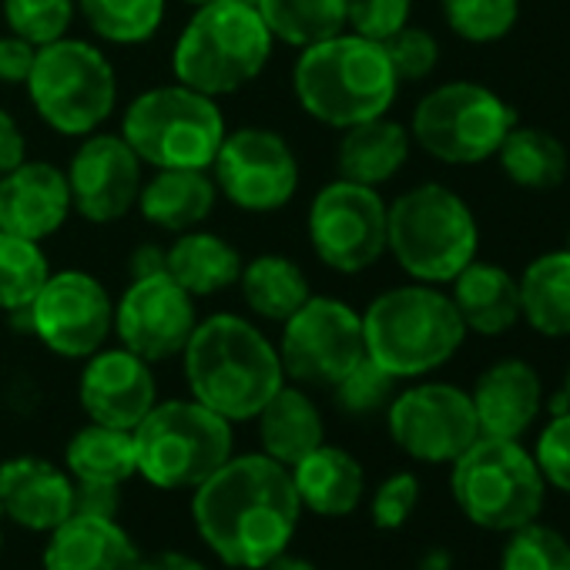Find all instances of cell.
<instances>
[{
  "mask_svg": "<svg viewBox=\"0 0 570 570\" xmlns=\"http://www.w3.org/2000/svg\"><path fill=\"white\" fill-rule=\"evenodd\" d=\"M191 493L198 537L235 570H262L296 540L303 503L293 473L265 453H232Z\"/></svg>",
  "mask_w": 570,
  "mask_h": 570,
  "instance_id": "cell-1",
  "label": "cell"
},
{
  "mask_svg": "<svg viewBox=\"0 0 570 570\" xmlns=\"http://www.w3.org/2000/svg\"><path fill=\"white\" fill-rule=\"evenodd\" d=\"M181 363L191 400L228 423L255 420L285 386L278 346L235 313H215L198 323L181 350Z\"/></svg>",
  "mask_w": 570,
  "mask_h": 570,
  "instance_id": "cell-2",
  "label": "cell"
},
{
  "mask_svg": "<svg viewBox=\"0 0 570 570\" xmlns=\"http://www.w3.org/2000/svg\"><path fill=\"white\" fill-rule=\"evenodd\" d=\"M293 88L309 118L346 131L360 121L383 118L396 101L400 81L383 45L343 31L303 48Z\"/></svg>",
  "mask_w": 570,
  "mask_h": 570,
  "instance_id": "cell-3",
  "label": "cell"
},
{
  "mask_svg": "<svg viewBox=\"0 0 570 570\" xmlns=\"http://www.w3.org/2000/svg\"><path fill=\"white\" fill-rule=\"evenodd\" d=\"M366 356L396 380H416L446 366L466 340L450 296L426 282L396 285L363 313Z\"/></svg>",
  "mask_w": 570,
  "mask_h": 570,
  "instance_id": "cell-4",
  "label": "cell"
},
{
  "mask_svg": "<svg viewBox=\"0 0 570 570\" xmlns=\"http://www.w3.org/2000/svg\"><path fill=\"white\" fill-rule=\"evenodd\" d=\"M272 35L255 8L208 0L175 41L171 71L178 85L208 98L235 95L262 75L272 58Z\"/></svg>",
  "mask_w": 570,
  "mask_h": 570,
  "instance_id": "cell-5",
  "label": "cell"
},
{
  "mask_svg": "<svg viewBox=\"0 0 570 570\" xmlns=\"http://www.w3.org/2000/svg\"><path fill=\"white\" fill-rule=\"evenodd\" d=\"M476 245L470 205L440 181L416 185L386 208V252L416 282H453L476 258Z\"/></svg>",
  "mask_w": 570,
  "mask_h": 570,
  "instance_id": "cell-6",
  "label": "cell"
},
{
  "mask_svg": "<svg viewBox=\"0 0 570 570\" xmlns=\"http://www.w3.org/2000/svg\"><path fill=\"white\" fill-rule=\"evenodd\" d=\"M450 466L453 500L473 527L510 533L540 517L547 480L520 440L476 436Z\"/></svg>",
  "mask_w": 570,
  "mask_h": 570,
  "instance_id": "cell-7",
  "label": "cell"
},
{
  "mask_svg": "<svg viewBox=\"0 0 570 570\" xmlns=\"http://www.w3.org/2000/svg\"><path fill=\"white\" fill-rule=\"evenodd\" d=\"M138 473L158 490L202 487L235 446L232 423L198 400H165L131 430Z\"/></svg>",
  "mask_w": 570,
  "mask_h": 570,
  "instance_id": "cell-8",
  "label": "cell"
},
{
  "mask_svg": "<svg viewBox=\"0 0 570 570\" xmlns=\"http://www.w3.org/2000/svg\"><path fill=\"white\" fill-rule=\"evenodd\" d=\"M225 135V118L215 98L185 85H161L138 95L121 118V138L131 145L141 165H151L155 171H208Z\"/></svg>",
  "mask_w": 570,
  "mask_h": 570,
  "instance_id": "cell-9",
  "label": "cell"
},
{
  "mask_svg": "<svg viewBox=\"0 0 570 570\" xmlns=\"http://www.w3.org/2000/svg\"><path fill=\"white\" fill-rule=\"evenodd\" d=\"M28 95L48 128L68 138H85L111 118L118 78L111 61L95 45L58 38L38 48Z\"/></svg>",
  "mask_w": 570,
  "mask_h": 570,
  "instance_id": "cell-10",
  "label": "cell"
},
{
  "mask_svg": "<svg viewBox=\"0 0 570 570\" xmlns=\"http://www.w3.org/2000/svg\"><path fill=\"white\" fill-rule=\"evenodd\" d=\"M513 125L517 115L497 91L473 81H450L416 105L410 138L436 161L480 165L500 151Z\"/></svg>",
  "mask_w": 570,
  "mask_h": 570,
  "instance_id": "cell-11",
  "label": "cell"
},
{
  "mask_svg": "<svg viewBox=\"0 0 570 570\" xmlns=\"http://www.w3.org/2000/svg\"><path fill=\"white\" fill-rule=\"evenodd\" d=\"M363 356V313L333 296H309L303 309L282 323V373L299 386L333 390Z\"/></svg>",
  "mask_w": 570,
  "mask_h": 570,
  "instance_id": "cell-12",
  "label": "cell"
},
{
  "mask_svg": "<svg viewBox=\"0 0 570 570\" xmlns=\"http://www.w3.org/2000/svg\"><path fill=\"white\" fill-rule=\"evenodd\" d=\"M386 202L376 188L336 178L309 205V242L323 265L356 275L386 252Z\"/></svg>",
  "mask_w": 570,
  "mask_h": 570,
  "instance_id": "cell-13",
  "label": "cell"
},
{
  "mask_svg": "<svg viewBox=\"0 0 570 570\" xmlns=\"http://www.w3.org/2000/svg\"><path fill=\"white\" fill-rule=\"evenodd\" d=\"M28 320L31 333L55 356L88 360L108 343L115 330V306L95 275L81 268H65L48 275L38 299L28 309Z\"/></svg>",
  "mask_w": 570,
  "mask_h": 570,
  "instance_id": "cell-14",
  "label": "cell"
},
{
  "mask_svg": "<svg viewBox=\"0 0 570 570\" xmlns=\"http://www.w3.org/2000/svg\"><path fill=\"white\" fill-rule=\"evenodd\" d=\"M386 426L393 443L420 463H453L480 436L470 393L450 383H416L396 393Z\"/></svg>",
  "mask_w": 570,
  "mask_h": 570,
  "instance_id": "cell-15",
  "label": "cell"
},
{
  "mask_svg": "<svg viewBox=\"0 0 570 570\" xmlns=\"http://www.w3.org/2000/svg\"><path fill=\"white\" fill-rule=\"evenodd\" d=\"M215 188L242 212H275L299 188V161L278 131L238 128L225 135L215 161Z\"/></svg>",
  "mask_w": 570,
  "mask_h": 570,
  "instance_id": "cell-16",
  "label": "cell"
},
{
  "mask_svg": "<svg viewBox=\"0 0 570 570\" xmlns=\"http://www.w3.org/2000/svg\"><path fill=\"white\" fill-rule=\"evenodd\" d=\"M195 326V303L168 272L131 278L115 306V333L121 346L141 356L145 363L181 356Z\"/></svg>",
  "mask_w": 570,
  "mask_h": 570,
  "instance_id": "cell-17",
  "label": "cell"
},
{
  "mask_svg": "<svg viewBox=\"0 0 570 570\" xmlns=\"http://www.w3.org/2000/svg\"><path fill=\"white\" fill-rule=\"evenodd\" d=\"M65 175L71 188V208L91 225L121 222L138 205L141 158L121 135H85Z\"/></svg>",
  "mask_w": 570,
  "mask_h": 570,
  "instance_id": "cell-18",
  "label": "cell"
},
{
  "mask_svg": "<svg viewBox=\"0 0 570 570\" xmlns=\"http://www.w3.org/2000/svg\"><path fill=\"white\" fill-rule=\"evenodd\" d=\"M78 400L91 423L135 430L158 403L151 363H145L125 346L118 350L101 346L95 356L85 360Z\"/></svg>",
  "mask_w": 570,
  "mask_h": 570,
  "instance_id": "cell-19",
  "label": "cell"
},
{
  "mask_svg": "<svg viewBox=\"0 0 570 570\" xmlns=\"http://www.w3.org/2000/svg\"><path fill=\"white\" fill-rule=\"evenodd\" d=\"M75 513V480L51 460L14 456L0 463V517L31 533H51Z\"/></svg>",
  "mask_w": 570,
  "mask_h": 570,
  "instance_id": "cell-20",
  "label": "cell"
},
{
  "mask_svg": "<svg viewBox=\"0 0 570 570\" xmlns=\"http://www.w3.org/2000/svg\"><path fill=\"white\" fill-rule=\"evenodd\" d=\"M71 215L68 175L51 161H21L0 178V232L31 242L51 238Z\"/></svg>",
  "mask_w": 570,
  "mask_h": 570,
  "instance_id": "cell-21",
  "label": "cell"
},
{
  "mask_svg": "<svg viewBox=\"0 0 570 570\" xmlns=\"http://www.w3.org/2000/svg\"><path fill=\"white\" fill-rule=\"evenodd\" d=\"M145 553L118 517L71 513L48 533L41 557L45 570H141Z\"/></svg>",
  "mask_w": 570,
  "mask_h": 570,
  "instance_id": "cell-22",
  "label": "cell"
},
{
  "mask_svg": "<svg viewBox=\"0 0 570 570\" xmlns=\"http://www.w3.org/2000/svg\"><path fill=\"white\" fill-rule=\"evenodd\" d=\"M470 400L480 436L520 440L543 406V386L527 360H500L480 373Z\"/></svg>",
  "mask_w": 570,
  "mask_h": 570,
  "instance_id": "cell-23",
  "label": "cell"
},
{
  "mask_svg": "<svg viewBox=\"0 0 570 570\" xmlns=\"http://www.w3.org/2000/svg\"><path fill=\"white\" fill-rule=\"evenodd\" d=\"M289 473L303 510L316 517H350L366 497V470L343 446L320 443Z\"/></svg>",
  "mask_w": 570,
  "mask_h": 570,
  "instance_id": "cell-24",
  "label": "cell"
},
{
  "mask_svg": "<svg viewBox=\"0 0 570 570\" xmlns=\"http://www.w3.org/2000/svg\"><path fill=\"white\" fill-rule=\"evenodd\" d=\"M453 306L466 326V333L480 336H503L510 333L520 316V285L517 278L493 262H470L453 278Z\"/></svg>",
  "mask_w": 570,
  "mask_h": 570,
  "instance_id": "cell-25",
  "label": "cell"
},
{
  "mask_svg": "<svg viewBox=\"0 0 570 570\" xmlns=\"http://www.w3.org/2000/svg\"><path fill=\"white\" fill-rule=\"evenodd\" d=\"M262 453L282 466H296L320 443H326V423L313 396L299 386H282L255 416Z\"/></svg>",
  "mask_w": 570,
  "mask_h": 570,
  "instance_id": "cell-26",
  "label": "cell"
},
{
  "mask_svg": "<svg viewBox=\"0 0 570 570\" xmlns=\"http://www.w3.org/2000/svg\"><path fill=\"white\" fill-rule=\"evenodd\" d=\"M218 188L208 171L198 168H158V175L141 185L138 208L141 215L165 232H191L215 208Z\"/></svg>",
  "mask_w": 570,
  "mask_h": 570,
  "instance_id": "cell-27",
  "label": "cell"
},
{
  "mask_svg": "<svg viewBox=\"0 0 570 570\" xmlns=\"http://www.w3.org/2000/svg\"><path fill=\"white\" fill-rule=\"evenodd\" d=\"M410 141H413L410 131L400 121H390L386 115L346 128L340 151H336L340 178L380 188L406 165Z\"/></svg>",
  "mask_w": 570,
  "mask_h": 570,
  "instance_id": "cell-28",
  "label": "cell"
},
{
  "mask_svg": "<svg viewBox=\"0 0 570 570\" xmlns=\"http://www.w3.org/2000/svg\"><path fill=\"white\" fill-rule=\"evenodd\" d=\"M165 272L181 285L191 299L215 296L242 275V255L212 232H181L165 252Z\"/></svg>",
  "mask_w": 570,
  "mask_h": 570,
  "instance_id": "cell-29",
  "label": "cell"
},
{
  "mask_svg": "<svg viewBox=\"0 0 570 570\" xmlns=\"http://www.w3.org/2000/svg\"><path fill=\"white\" fill-rule=\"evenodd\" d=\"M520 285V316L550 340L570 336V252H543L537 255L523 275Z\"/></svg>",
  "mask_w": 570,
  "mask_h": 570,
  "instance_id": "cell-30",
  "label": "cell"
},
{
  "mask_svg": "<svg viewBox=\"0 0 570 570\" xmlns=\"http://www.w3.org/2000/svg\"><path fill=\"white\" fill-rule=\"evenodd\" d=\"M238 285H242L245 306L268 323H285L313 296V285H309L306 272L285 255L252 258L248 265H242Z\"/></svg>",
  "mask_w": 570,
  "mask_h": 570,
  "instance_id": "cell-31",
  "label": "cell"
},
{
  "mask_svg": "<svg viewBox=\"0 0 570 570\" xmlns=\"http://www.w3.org/2000/svg\"><path fill=\"white\" fill-rule=\"evenodd\" d=\"M65 470L71 480H91V483H128L138 473L135 460V433L115 430L101 423L81 426L65 450Z\"/></svg>",
  "mask_w": 570,
  "mask_h": 570,
  "instance_id": "cell-32",
  "label": "cell"
},
{
  "mask_svg": "<svg viewBox=\"0 0 570 570\" xmlns=\"http://www.w3.org/2000/svg\"><path fill=\"white\" fill-rule=\"evenodd\" d=\"M497 155H500L507 178L520 188L547 191L567 178V148L557 135L543 128L513 125Z\"/></svg>",
  "mask_w": 570,
  "mask_h": 570,
  "instance_id": "cell-33",
  "label": "cell"
},
{
  "mask_svg": "<svg viewBox=\"0 0 570 570\" xmlns=\"http://www.w3.org/2000/svg\"><path fill=\"white\" fill-rule=\"evenodd\" d=\"M268 35L289 48H313L346 31V0H258Z\"/></svg>",
  "mask_w": 570,
  "mask_h": 570,
  "instance_id": "cell-34",
  "label": "cell"
},
{
  "mask_svg": "<svg viewBox=\"0 0 570 570\" xmlns=\"http://www.w3.org/2000/svg\"><path fill=\"white\" fill-rule=\"evenodd\" d=\"M85 24L108 45H145L165 21V0H78Z\"/></svg>",
  "mask_w": 570,
  "mask_h": 570,
  "instance_id": "cell-35",
  "label": "cell"
},
{
  "mask_svg": "<svg viewBox=\"0 0 570 570\" xmlns=\"http://www.w3.org/2000/svg\"><path fill=\"white\" fill-rule=\"evenodd\" d=\"M48 275L51 265L48 255L41 252V242L0 232V309L4 313L31 309Z\"/></svg>",
  "mask_w": 570,
  "mask_h": 570,
  "instance_id": "cell-36",
  "label": "cell"
},
{
  "mask_svg": "<svg viewBox=\"0 0 570 570\" xmlns=\"http://www.w3.org/2000/svg\"><path fill=\"white\" fill-rule=\"evenodd\" d=\"M440 11L456 38L470 45H493L513 31L520 0H440Z\"/></svg>",
  "mask_w": 570,
  "mask_h": 570,
  "instance_id": "cell-37",
  "label": "cell"
},
{
  "mask_svg": "<svg viewBox=\"0 0 570 570\" xmlns=\"http://www.w3.org/2000/svg\"><path fill=\"white\" fill-rule=\"evenodd\" d=\"M500 570H570V540L560 530L530 520L507 533Z\"/></svg>",
  "mask_w": 570,
  "mask_h": 570,
  "instance_id": "cell-38",
  "label": "cell"
},
{
  "mask_svg": "<svg viewBox=\"0 0 570 570\" xmlns=\"http://www.w3.org/2000/svg\"><path fill=\"white\" fill-rule=\"evenodd\" d=\"M75 14H78V0H4L8 28L18 38L31 41L35 48L65 38Z\"/></svg>",
  "mask_w": 570,
  "mask_h": 570,
  "instance_id": "cell-39",
  "label": "cell"
},
{
  "mask_svg": "<svg viewBox=\"0 0 570 570\" xmlns=\"http://www.w3.org/2000/svg\"><path fill=\"white\" fill-rule=\"evenodd\" d=\"M396 383L400 380L393 373H386L380 363H373L370 356H363L333 386V393H336V403H340L343 413H350V416H373V413H380V410H386L393 403Z\"/></svg>",
  "mask_w": 570,
  "mask_h": 570,
  "instance_id": "cell-40",
  "label": "cell"
},
{
  "mask_svg": "<svg viewBox=\"0 0 570 570\" xmlns=\"http://www.w3.org/2000/svg\"><path fill=\"white\" fill-rule=\"evenodd\" d=\"M396 81H423L433 75L436 61H440V45L426 28H413L406 24L403 31H396L386 45H383Z\"/></svg>",
  "mask_w": 570,
  "mask_h": 570,
  "instance_id": "cell-41",
  "label": "cell"
},
{
  "mask_svg": "<svg viewBox=\"0 0 570 570\" xmlns=\"http://www.w3.org/2000/svg\"><path fill=\"white\" fill-rule=\"evenodd\" d=\"M410 11L413 0H346V28L366 41L386 45L410 24Z\"/></svg>",
  "mask_w": 570,
  "mask_h": 570,
  "instance_id": "cell-42",
  "label": "cell"
},
{
  "mask_svg": "<svg viewBox=\"0 0 570 570\" xmlns=\"http://www.w3.org/2000/svg\"><path fill=\"white\" fill-rule=\"evenodd\" d=\"M420 503V480L406 470L390 473L370 497V517L380 530H400Z\"/></svg>",
  "mask_w": 570,
  "mask_h": 570,
  "instance_id": "cell-43",
  "label": "cell"
},
{
  "mask_svg": "<svg viewBox=\"0 0 570 570\" xmlns=\"http://www.w3.org/2000/svg\"><path fill=\"white\" fill-rule=\"evenodd\" d=\"M533 460L547 480V487H557L560 493H570V410L550 416V423L540 430Z\"/></svg>",
  "mask_w": 570,
  "mask_h": 570,
  "instance_id": "cell-44",
  "label": "cell"
},
{
  "mask_svg": "<svg viewBox=\"0 0 570 570\" xmlns=\"http://www.w3.org/2000/svg\"><path fill=\"white\" fill-rule=\"evenodd\" d=\"M118 507H121V487L118 483L75 480V513H85V517H118Z\"/></svg>",
  "mask_w": 570,
  "mask_h": 570,
  "instance_id": "cell-45",
  "label": "cell"
},
{
  "mask_svg": "<svg viewBox=\"0 0 570 570\" xmlns=\"http://www.w3.org/2000/svg\"><path fill=\"white\" fill-rule=\"evenodd\" d=\"M38 48L18 35L0 38V81L4 85H28L31 68H35Z\"/></svg>",
  "mask_w": 570,
  "mask_h": 570,
  "instance_id": "cell-46",
  "label": "cell"
},
{
  "mask_svg": "<svg viewBox=\"0 0 570 570\" xmlns=\"http://www.w3.org/2000/svg\"><path fill=\"white\" fill-rule=\"evenodd\" d=\"M24 158H28L24 131L18 128V121L8 111H0V178L14 171Z\"/></svg>",
  "mask_w": 570,
  "mask_h": 570,
  "instance_id": "cell-47",
  "label": "cell"
},
{
  "mask_svg": "<svg viewBox=\"0 0 570 570\" xmlns=\"http://www.w3.org/2000/svg\"><path fill=\"white\" fill-rule=\"evenodd\" d=\"M141 570H208V567L181 550H161L155 557H145Z\"/></svg>",
  "mask_w": 570,
  "mask_h": 570,
  "instance_id": "cell-48",
  "label": "cell"
},
{
  "mask_svg": "<svg viewBox=\"0 0 570 570\" xmlns=\"http://www.w3.org/2000/svg\"><path fill=\"white\" fill-rule=\"evenodd\" d=\"M128 268H131V278L165 272V248H158V245H141V248H135Z\"/></svg>",
  "mask_w": 570,
  "mask_h": 570,
  "instance_id": "cell-49",
  "label": "cell"
},
{
  "mask_svg": "<svg viewBox=\"0 0 570 570\" xmlns=\"http://www.w3.org/2000/svg\"><path fill=\"white\" fill-rule=\"evenodd\" d=\"M416 570H453V557H450L446 547H433V550H426L420 557Z\"/></svg>",
  "mask_w": 570,
  "mask_h": 570,
  "instance_id": "cell-50",
  "label": "cell"
},
{
  "mask_svg": "<svg viewBox=\"0 0 570 570\" xmlns=\"http://www.w3.org/2000/svg\"><path fill=\"white\" fill-rule=\"evenodd\" d=\"M262 570H320L313 560H306V557H296V553H289L285 550L282 557H275L268 567H262Z\"/></svg>",
  "mask_w": 570,
  "mask_h": 570,
  "instance_id": "cell-51",
  "label": "cell"
},
{
  "mask_svg": "<svg viewBox=\"0 0 570 570\" xmlns=\"http://www.w3.org/2000/svg\"><path fill=\"white\" fill-rule=\"evenodd\" d=\"M563 393H567V400H570V366H567V376H563Z\"/></svg>",
  "mask_w": 570,
  "mask_h": 570,
  "instance_id": "cell-52",
  "label": "cell"
},
{
  "mask_svg": "<svg viewBox=\"0 0 570 570\" xmlns=\"http://www.w3.org/2000/svg\"><path fill=\"white\" fill-rule=\"evenodd\" d=\"M235 4H245V8H255L258 11V0H235Z\"/></svg>",
  "mask_w": 570,
  "mask_h": 570,
  "instance_id": "cell-53",
  "label": "cell"
},
{
  "mask_svg": "<svg viewBox=\"0 0 570 570\" xmlns=\"http://www.w3.org/2000/svg\"><path fill=\"white\" fill-rule=\"evenodd\" d=\"M185 4H195V8H202V4H208V0H185Z\"/></svg>",
  "mask_w": 570,
  "mask_h": 570,
  "instance_id": "cell-54",
  "label": "cell"
},
{
  "mask_svg": "<svg viewBox=\"0 0 570 570\" xmlns=\"http://www.w3.org/2000/svg\"><path fill=\"white\" fill-rule=\"evenodd\" d=\"M0 550H4V530H0Z\"/></svg>",
  "mask_w": 570,
  "mask_h": 570,
  "instance_id": "cell-55",
  "label": "cell"
},
{
  "mask_svg": "<svg viewBox=\"0 0 570 570\" xmlns=\"http://www.w3.org/2000/svg\"><path fill=\"white\" fill-rule=\"evenodd\" d=\"M567 252H570V235H567Z\"/></svg>",
  "mask_w": 570,
  "mask_h": 570,
  "instance_id": "cell-56",
  "label": "cell"
}]
</instances>
